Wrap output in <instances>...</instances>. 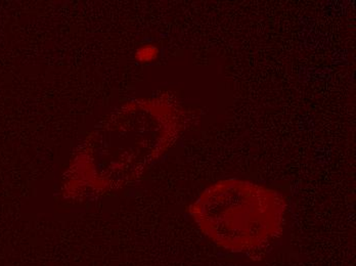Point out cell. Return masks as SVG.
Wrapping results in <instances>:
<instances>
[{
    "instance_id": "6da1fadb",
    "label": "cell",
    "mask_w": 356,
    "mask_h": 266,
    "mask_svg": "<svg viewBox=\"0 0 356 266\" xmlns=\"http://www.w3.org/2000/svg\"><path fill=\"white\" fill-rule=\"evenodd\" d=\"M204 233L232 252H249L267 245L281 233L285 203L275 190L249 181H219L195 207Z\"/></svg>"
}]
</instances>
